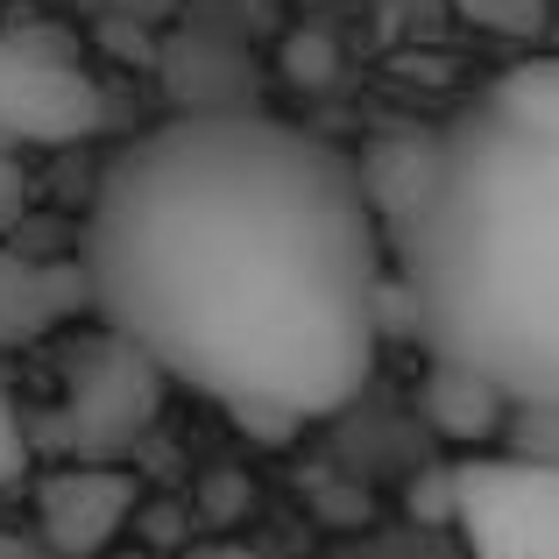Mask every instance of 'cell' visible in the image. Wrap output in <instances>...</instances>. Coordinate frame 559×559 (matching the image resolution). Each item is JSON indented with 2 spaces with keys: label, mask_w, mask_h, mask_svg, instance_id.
Listing matches in <instances>:
<instances>
[{
  "label": "cell",
  "mask_w": 559,
  "mask_h": 559,
  "mask_svg": "<svg viewBox=\"0 0 559 559\" xmlns=\"http://www.w3.org/2000/svg\"><path fill=\"white\" fill-rule=\"evenodd\" d=\"M99 326L248 425L355 404L382 333V227L355 156L213 107L135 135L79 227Z\"/></svg>",
  "instance_id": "cell-1"
},
{
  "label": "cell",
  "mask_w": 559,
  "mask_h": 559,
  "mask_svg": "<svg viewBox=\"0 0 559 559\" xmlns=\"http://www.w3.org/2000/svg\"><path fill=\"white\" fill-rule=\"evenodd\" d=\"M382 248L432 361L510 404H559V57L503 71L432 128V170Z\"/></svg>",
  "instance_id": "cell-2"
},
{
  "label": "cell",
  "mask_w": 559,
  "mask_h": 559,
  "mask_svg": "<svg viewBox=\"0 0 559 559\" xmlns=\"http://www.w3.org/2000/svg\"><path fill=\"white\" fill-rule=\"evenodd\" d=\"M107 128V93L64 28H0V150H71Z\"/></svg>",
  "instance_id": "cell-3"
},
{
  "label": "cell",
  "mask_w": 559,
  "mask_h": 559,
  "mask_svg": "<svg viewBox=\"0 0 559 559\" xmlns=\"http://www.w3.org/2000/svg\"><path fill=\"white\" fill-rule=\"evenodd\" d=\"M164 404V369L121 333H99L64 369V411H57V447L71 461H121Z\"/></svg>",
  "instance_id": "cell-4"
},
{
  "label": "cell",
  "mask_w": 559,
  "mask_h": 559,
  "mask_svg": "<svg viewBox=\"0 0 559 559\" xmlns=\"http://www.w3.org/2000/svg\"><path fill=\"white\" fill-rule=\"evenodd\" d=\"M447 489L475 559H559V467L481 453L447 467Z\"/></svg>",
  "instance_id": "cell-5"
},
{
  "label": "cell",
  "mask_w": 559,
  "mask_h": 559,
  "mask_svg": "<svg viewBox=\"0 0 559 559\" xmlns=\"http://www.w3.org/2000/svg\"><path fill=\"white\" fill-rule=\"evenodd\" d=\"M142 489L121 461H71L36 489V552L50 559H99L128 532Z\"/></svg>",
  "instance_id": "cell-6"
},
{
  "label": "cell",
  "mask_w": 559,
  "mask_h": 559,
  "mask_svg": "<svg viewBox=\"0 0 559 559\" xmlns=\"http://www.w3.org/2000/svg\"><path fill=\"white\" fill-rule=\"evenodd\" d=\"M93 312L85 305V270L79 255L50 262V255H22V248L0 241V347H28L50 326Z\"/></svg>",
  "instance_id": "cell-7"
},
{
  "label": "cell",
  "mask_w": 559,
  "mask_h": 559,
  "mask_svg": "<svg viewBox=\"0 0 559 559\" xmlns=\"http://www.w3.org/2000/svg\"><path fill=\"white\" fill-rule=\"evenodd\" d=\"M418 404L447 439H489V432H503V418H510V396L496 390V382L453 369V361H432V369H425Z\"/></svg>",
  "instance_id": "cell-8"
},
{
  "label": "cell",
  "mask_w": 559,
  "mask_h": 559,
  "mask_svg": "<svg viewBox=\"0 0 559 559\" xmlns=\"http://www.w3.org/2000/svg\"><path fill=\"white\" fill-rule=\"evenodd\" d=\"M503 432H510V453H518V461L559 467V404H510Z\"/></svg>",
  "instance_id": "cell-9"
},
{
  "label": "cell",
  "mask_w": 559,
  "mask_h": 559,
  "mask_svg": "<svg viewBox=\"0 0 559 559\" xmlns=\"http://www.w3.org/2000/svg\"><path fill=\"white\" fill-rule=\"evenodd\" d=\"M453 8H461L475 28H489V36H518V43H532V36H546L552 0H453Z\"/></svg>",
  "instance_id": "cell-10"
},
{
  "label": "cell",
  "mask_w": 559,
  "mask_h": 559,
  "mask_svg": "<svg viewBox=\"0 0 559 559\" xmlns=\"http://www.w3.org/2000/svg\"><path fill=\"white\" fill-rule=\"evenodd\" d=\"M22 475H28V418L14 404V390L0 382V489H14Z\"/></svg>",
  "instance_id": "cell-11"
},
{
  "label": "cell",
  "mask_w": 559,
  "mask_h": 559,
  "mask_svg": "<svg viewBox=\"0 0 559 559\" xmlns=\"http://www.w3.org/2000/svg\"><path fill=\"white\" fill-rule=\"evenodd\" d=\"M28 213V178H22V156L0 150V234H14Z\"/></svg>",
  "instance_id": "cell-12"
},
{
  "label": "cell",
  "mask_w": 559,
  "mask_h": 559,
  "mask_svg": "<svg viewBox=\"0 0 559 559\" xmlns=\"http://www.w3.org/2000/svg\"><path fill=\"white\" fill-rule=\"evenodd\" d=\"M191 559H262V552H255V546H241V538H205V546L191 552Z\"/></svg>",
  "instance_id": "cell-13"
},
{
  "label": "cell",
  "mask_w": 559,
  "mask_h": 559,
  "mask_svg": "<svg viewBox=\"0 0 559 559\" xmlns=\"http://www.w3.org/2000/svg\"><path fill=\"white\" fill-rule=\"evenodd\" d=\"M0 559H50V552H36L28 538H0Z\"/></svg>",
  "instance_id": "cell-14"
}]
</instances>
